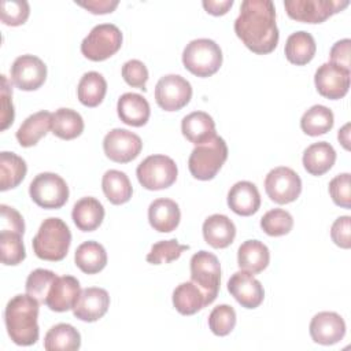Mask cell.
Here are the masks:
<instances>
[{
  "label": "cell",
  "instance_id": "obj_1",
  "mask_svg": "<svg viewBox=\"0 0 351 351\" xmlns=\"http://www.w3.org/2000/svg\"><path fill=\"white\" fill-rule=\"evenodd\" d=\"M234 33L254 53L266 55L274 51L280 34L273 1L244 0L234 21Z\"/></svg>",
  "mask_w": 351,
  "mask_h": 351
},
{
  "label": "cell",
  "instance_id": "obj_2",
  "mask_svg": "<svg viewBox=\"0 0 351 351\" xmlns=\"http://www.w3.org/2000/svg\"><path fill=\"white\" fill-rule=\"evenodd\" d=\"M40 302L26 295H16L8 300L4 310V322L10 339L18 346H33L38 340Z\"/></svg>",
  "mask_w": 351,
  "mask_h": 351
},
{
  "label": "cell",
  "instance_id": "obj_3",
  "mask_svg": "<svg viewBox=\"0 0 351 351\" xmlns=\"http://www.w3.org/2000/svg\"><path fill=\"white\" fill-rule=\"evenodd\" d=\"M71 244V233L66 222L60 218H47L33 237L34 254L44 261L58 262L64 259Z\"/></svg>",
  "mask_w": 351,
  "mask_h": 351
},
{
  "label": "cell",
  "instance_id": "obj_4",
  "mask_svg": "<svg viewBox=\"0 0 351 351\" xmlns=\"http://www.w3.org/2000/svg\"><path fill=\"white\" fill-rule=\"evenodd\" d=\"M228 159V145L219 136L196 145L188 159L191 174L200 181L213 180Z\"/></svg>",
  "mask_w": 351,
  "mask_h": 351
},
{
  "label": "cell",
  "instance_id": "obj_5",
  "mask_svg": "<svg viewBox=\"0 0 351 351\" xmlns=\"http://www.w3.org/2000/svg\"><path fill=\"white\" fill-rule=\"evenodd\" d=\"M185 69L196 77H210L215 74L222 64V51L219 45L210 38H196L186 44L182 52Z\"/></svg>",
  "mask_w": 351,
  "mask_h": 351
},
{
  "label": "cell",
  "instance_id": "obj_6",
  "mask_svg": "<svg viewBox=\"0 0 351 351\" xmlns=\"http://www.w3.org/2000/svg\"><path fill=\"white\" fill-rule=\"evenodd\" d=\"M138 182L148 191H160L171 186L178 176L176 162L166 155L147 156L136 169Z\"/></svg>",
  "mask_w": 351,
  "mask_h": 351
},
{
  "label": "cell",
  "instance_id": "obj_7",
  "mask_svg": "<svg viewBox=\"0 0 351 351\" xmlns=\"http://www.w3.org/2000/svg\"><path fill=\"white\" fill-rule=\"evenodd\" d=\"M122 33L112 23L96 25L81 43V52L93 62H101L119 51Z\"/></svg>",
  "mask_w": 351,
  "mask_h": 351
},
{
  "label": "cell",
  "instance_id": "obj_8",
  "mask_svg": "<svg viewBox=\"0 0 351 351\" xmlns=\"http://www.w3.org/2000/svg\"><path fill=\"white\" fill-rule=\"evenodd\" d=\"M32 200L43 208H60L69 199V186L66 181L55 173H40L29 185Z\"/></svg>",
  "mask_w": 351,
  "mask_h": 351
},
{
  "label": "cell",
  "instance_id": "obj_9",
  "mask_svg": "<svg viewBox=\"0 0 351 351\" xmlns=\"http://www.w3.org/2000/svg\"><path fill=\"white\" fill-rule=\"evenodd\" d=\"M191 281H193L206 295L211 304L219 291L221 265L218 258L208 251H199L191 258Z\"/></svg>",
  "mask_w": 351,
  "mask_h": 351
},
{
  "label": "cell",
  "instance_id": "obj_10",
  "mask_svg": "<svg viewBox=\"0 0 351 351\" xmlns=\"http://www.w3.org/2000/svg\"><path fill=\"white\" fill-rule=\"evenodd\" d=\"M348 0H287L285 11L289 18L304 23H321L330 15L344 10Z\"/></svg>",
  "mask_w": 351,
  "mask_h": 351
},
{
  "label": "cell",
  "instance_id": "obj_11",
  "mask_svg": "<svg viewBox=\"0 0 351 351\" xmlns=\"http://www.w3.org/2000/svg\"><path fill=\"white\" fill-rule=\"evenodd\" d=\"M265 191L274 203L288 204L299 197L302 180L291 167H274L265 178Z\"/></svg>",
  "mask_w": 351,
  "mask_h": 351
},
{
  "label": "cell",
  "instance_id": "obj_12",
  "mask_svg": "<svg viewBox=\"0 0 351 351\" xmlns=\"http://www.w3.org/2000/svg\"><path fill=\"white\" fill-rule=\"evenodd\" d=\"M192 97L189 81L178 74H167L159 78L155 86V100L165 111H178Z\"/></svg>",
  "mask_w": 351,
  "mask_h": 351
},
{
  "label": "cell",
  "instance_id": "obj_13",
  "mask_svg": "<svg viewBox=\"0 0 351 351\" xmlns=\"http://www.w3.org/2000/svg\"><path fill=\"white\" fill-rule=\"evenodd\" d=\"M103 149L110 160L117 163H128L140 155L143 141L136 133L128 129L117 128L104 136Z\"/></svg>",
  "mask_w": 351,
  "mask_h": 351
},
{
  "label": "cell",
  "instance_id": "obj_14",
  "mask_svg": "<svg viewBox=\"0 0 351 351\" xmlns=\"http://www.w3.org/2000/svg\"><path fill=\"white\" fill-rule=\"evenodd\" d=\"M10 73L11 81L16 88L21 90H36L45 82L47 66L34 55H21L14 60Z\"/></svg>",
  "mask_w": 351,
  "mask_h": 351
},
{
  "label": "cell",
  "instance_id": "obj_15",
  "mask_svg": "<svg viewBox=\"0 0 351 351\" xmlns=\"http://www.w3.org/2000/svg\"><path fill=\"white\" fill-rule=\"evenodd\" d=\"M350 70L328 62L317 69L314 84L321 96L337 100L347 95L350 88Z\"/></svg>",
  "mask_w": 351,
  "mask_h": 351
},
{
  "label": "cell",
  "instance_id": "obj_16",
  "mask_svg": "<svg viewBox=\"0 0 351 351\" xmlns=\"http://www.w3.org/2000/svg\"><path fill=\"white\" fill-rule=\"evenodd\" d=\"M229 293L244 308H256L265 299V291L259 280L252 273L240 270L232 274L228 281Z\"/></svg>",
  "mask_w": 351,
  "mask_h": 351
},
{
  "label": "cell",
  "instance_id": "obj_17",
  "mask_svg": "<svg viewBox=\"0 0 351 351\" xmlns=\"http://www.w3.org/2000/svg\"><path fill=\"white\" fill-rule=\"evenodd\" d=\"M308 329L314 343L332 346L344 337L346 322L337 313L321 311L311 318Z\"/></svg>",
  "mask_w": 351,
  "mask_h": 351
},
{
  "label": "cell",
  "instance_id": "obj_18",
  "mask_svg": "<svg viewBox=\"0 0 351 351\" xmlns=\"http://www.w3.org/2000/svg\"><path fill=\"white\" fill-rule=\"evenodd\" d=\"M110 307V295L106 289L90 287L81 291L73 314L75 318L85 322H95L100 319Z\"/></svg>",
  "mask_w": 351,
  "mask_h": 351
},
{
  "label": "cell",
  "instance_id": "obj_19",
  "mask_svg": "<svg viewBox=\"0 0 351 351\" xmlns=\"http://www.w3.org/2000/svg\"><path fill=\"white\" fill-rule=\"evenodd\" d=\"M81 293L80 281L73 276H62L56 277L53 281L45 304L49 307V310L56 313H63L73 310L75 306L78 296Z\"/></svg>",
  "mask_w": 351,
  "mask_h": 351
},
{
  "label": "cell",
  "instance_id": "obj_20",
  "mask_svg": "<svg viewBox=\"0 0 351 351\" xmlns=\"http://www.w3.org/2000/svg\"><path fill=\"white\" fill-rule=\"evenodd\" d=\"M228 206L241 217L255 214L261 207V195L255 184L250 181L236 182L228 192Z\"/></svg>",
  "mask_w": 351,
  "mask_h": 351
},
{
  "label": "cell",
  "instance_id": "obj_21",
  "mask_svg": "<svg viewBox=\"0 0 351 351\" xmlns=\"http://www.w3.org/2000/svg\"><path fill=\"white\" fill-rule=\"evenodd\" d=\"M119 119L129 126H144L151 115V108L145 97L138 93H123L117 103Z\"/></svg>",
  "mask_w": 351,
  "mask_h": 351
},
{
  "label": "cell",
  "instance_id": "obj_22",
  "mask_svg": "<svg viewBox=\"0 0 351 351\" xmlns=\"http://www.w3.org/2000/svg\"><path fill=\"white\" fill-rule=\"evenodd\" d=\"M181 219V213L178 204L167 197L155 199L148 207V221L149 225L160 232L169 233L173 232Z\"/></svg>",
  "mask_w": 351,
  "mask_h": 351
},
{
  "label": "cell",
  "instance_id": "obj_23",
  "mask_svg": "<svg viewBox=\"0 0 351 351\" xmlns=\"http://www.w3.org/2000/svg\"><path fill=\"white\" fill-rule=\"evenodd\" d=\"M203 237L213 248H226L236 237V226L229 217L213 214L203 222Z\"/></svg>",
  "mask_w": 351,
  "mask_h": 351
},
{
  "label": "cell",
  "instance_id": "obj_24",
  "mask_svg": "<svg viewBox=\"0 0 351 351\" xmlns=\"http://www.w3.org/2000/svg\"><path fill=\"white\" fill-rule=\"evenodd\" d=\"M181 132L184 137L195 145L207 143L215 133V122L211 115L204 111H193L182 118Z\"/></svg>",
  "mask_w": 351,
  "mask_h": 351
},
{
  "label": "cell",
  "instance_id": "obj_25",
  "mask_svg": "<svg viewBox=\"0 0 351 351\" xmlns=\"http://www.w3.org/2000/svg\"><path fill=\"white\" fill-rule=\"evenodd\" d=\"M52 129V114L49 111H38L29 115L16 130L18 143L27 148L33 147Z\"/></svg>",
  "mask_w": 351,
  "mask_h": 351
},
{
  "label": "cell",
  "instance_id": "obj_26",
  "mask_svg": "<svg viewBox=\"0 0 351 351\" xmlns=\"http://www.w3.org/2000/svg\"><path fill=\"white\" fill-rule=\"evenodd\" d=\"M71 217L80 230L93 232L104 219V207L96 197L86 196L75 202Z\"/></svg>",
  "mask_w": 351,
  "mask_h": 351
},
{
  "label": "cell",
  "instance_id": "obj_27",
  "mask_svg": "<svg viewBox=\"0 0 351 351\" xmlns=\"http://www.w3.org/2000/svg\"><path fill=\"white\" fill-rule=\"evenodd\" d=\"M303 166L311 176H322L332 169L336 162V151L326 141L308 145L303 152Z\"/></svg>",
  "mask_w": 351,
  "mask_h": 351
},
{
  "label": "cell",
  "instance_id": "obj_28",
  "mask_svg": "<svg viewBox=\"0 0 351 351\" xmlns=\"http://www.w3.org/2000/svg\"><path fill=\"white\" fill-rule=\"evenodd\" d=\"M270 262L269 248L259 240L244 241L237 251V265L241 270L258 274L263 271Z\"/></svg>",
  "mask_w": 351,
  "mask_h": 351
},
{
  "label": "cell",
  "instance_id": "obj_29",
  "mask_svg": "<svg viewBox=\"0 0 351 351\" xmlns=\"http://www.w3.org/2000/svg\"><path fill=\"white\" fill-rule=\"evenodd\" d=\"M173 306L182 315H192L208 306L204 292L193 282L185 281L173 291Z\"/></svg>",
  "mask_w": 351,
  "mask_h": 351
},
{
  "label": "cell",
  "instance_id": "obj_30",
  "mask_svg": "<svg viewBox=\"0 0 351 351\" xmlns=\"http://www.w3.org/2000/svg\"><path fill=\"white\" fill-rule=\"evenodd\" d=\"M317 51L314 37L304 30L292 33L285 41V58L296 66H304L313 60Z\"/></svg>",
  "mask_w": 351,
  "mask_h": 351
},
{
  "label": "cell",
  "instance_id": "obj_31",
  "mask_svg": "<svg viewBox=\"0 0 351 351\" xmlns=\"http://www.w3.org/2000/svg\"><path fill=\"white\" fill-rule=\"evenodd\" d=\"M77 267L86 274H96L107 265V252L97 241H84L80 244L74 254Z\"/></svg>",
  "mask_w": 351,
  "mask_h": 351
},
{
  "label": "cell",
  "instance_id": "obj_32",
  "mask_svg": "<svg viewBox=\"0 0 351 351\" xmlns=\"http://www.w3.org/2000/svg\"><path fill=\"white\" fill-rule=\"evenodd\" d=\"M81 347V335L70 324L53 325L44 337L47 351H74Z\"/></svg>",
  "mask_w": 351,
  "mask_h": 351
},
{
  "label": "cell",
  "instance_id": "obj_33",
  "mask_svg": "<svg viewBox=\"0 0 351 351\" xmlns=\"http://www.w3.org/2000/svg\"><path fill=\"white\" fill-rule=\"evenodd\" d=\"M101 188L110 203L119 206L130 200L133 186L129 177L119 170H107L101 178Z\"/></svg>",
  "mask_w": 351,
  "mask_h": 351
},
{
  "label": "cell",
  "instance_id": "obj_34",
  "mask_svg": "<svg viewBox=\"0 0 351 351\" xmlns=\"http://www.w3.org/2000/svg\"><path fill=\"white\" fill-rule=\"evenodd\" d=\"M107 92V82L97 71L85 73L77 86V96L81 104L86 107H97Z\"/></svg>",
  "mask_w": 351,
  "mask_h": 351
},
{
  "label": "cell",
  "instance_id": "obj_35",
  "mask_svg": "<svg viewBox=\"0 0 351 351\" xmlns=\"http://www.w3.org/2000/svg\"><path fill=\"white\" fill-rule=\"evenodd\" d=\"M27 171L26 162L14 152L3 151L0 154V189L8 191L16 188Z\"/></svg>",
  "mask_w": 351,
  "mask_h": 351
},
{
  "label": "cell",
  "instance_id": "obj_36",
  "mask_svg": "<svg viewBox=\"0 0 351 351\" xmlns=\"http://www.w3.org/2000/svg\"><path fill=\"white\" fill-rule=\"evenodd\" d=\"M335 123V117L330 108L315 104L310 107L300 118V128L308 136H321L328 133Z\"/></svg>",
  "mask_w": 351,
  "mask_h": 351
},
{
  "label": "cell",
  "instance_id": "obj_37",
  "mask_svg": "<svg viewBox=\"0 0 351 351\" xmlns=\"http://www.w3.org/2000/svg\"><path fill=\"white\" fill-rule=\"evenodd\" d=\"M84 132L82 117L71 108H59L52 114V133L62 140H73Z\"/></svg>",
  "mask_w": 351,
  "mask_h": 351
},
{
  "label": "cell",
  "instance_id": "obj_38",
  "mask_svg": "<svg viewBox=\"0 0 351 351\" xmlns=\"http://www.w3.org/2000/svg\"><path fill=\"white\" fill-rule=\"evenodd\" d=\"M22 236L23 234L16 232L0 230V251L3 265L15 266L26 258Z\"/></svg>",
  "mask_w": 351,
  "mask_h": 351
},
{
  "label": "cell",
  "instance_id": "obj_39",
  "mask_svg": "<svg viewBox=\"0 0 351 351\" xmlns=\"http://www.w3.org/2000/svg\"><path fill=\"white\" fill-rule=\"evenodd\" d=\"M261 228L269 236H284L292 230L293 218L287 210L273 208L261 218Z\"/></svg>",
  "mask_w": 351,
  "mask_h": 351
},
{
  "label": "cell",
  "instance_id": "obj_40",
  "mask_svg": "<svg viewBox=\"0 0 351 351\" xmlns=\"http://www.w3.org/2000/svg\"><path fill=\"white\" fill-rule=\"evenodd\" d=\"M56 274L47 269H36L33 270L26 280V293L37 299L40 303H45L48 292L56 280Z\"/></svg>",
  "mask_w": 351,
  "mask_h": 351
},
{
  "label": "cell",
  "instance_id": "obj_41",
  "mask_svg": "<svg viewBox=\"0 0 351 351\" xmlns=\"http://www.w3.org/2000/svg\"><path fill=\"white\" fill-rule=\"evenodd\" d=\"M189 250V245L180 244L176 239L162 240L155 243L151 247V251L147 255V262L152 265H162L177 261L184 251Z\"/></svg>",
  "mask_w": 351,
  "mask_h": 351
},
{
  "label": "cell",
  "instance_id": "obj_42",
  "mask_svg": "<svg viewBox=\"0 0 351 351\" xmlns=\"http://www.w3.org/2000/svg\"><path fill=\"white\" fill-rule=\"evenodd\" d=\"M236 326V311L229 304H219L208 315V328L217 336L229 335Z\"/></svg>",
  "mask_w": 351,
  "mask_h": 351
},
{
  "label": "cell",
  "instance_id": "obj_43",
  "mask_svg": "<svg viewBox=\"0 0 351 351\" xmlns=\"http://www.w3.org/2000/svg\"><path fill=\"white\" fill-rule=\"evenodd\" d=\"M30 14L29 3L25 0H3L0 3V18L4 25H23Z\"/></svg>",
  "mask_w": 351,
  "mask_h": 351
},
{
  "label": "cell",
  "instance_id": "obj_44",
  "mask_svg": "<svg viewBox=\"0 0 351 351\" xmlns=\"http://www.w3.org/2000/svg\"><path fill=\"white\" fill-rule=\"evenodd\" d=\"M121 73L128 85L133 88H138L143 92L147 90L145 84L148 81V69L141 60H137V59L128 60L126 63H123Z\"/></svg>",
  "mask_w": 351,
  "mask_h": 351
},
{
  "label": "cell",
  "instance_id": "obj_45",
  "mask_svg": "<svg viewBox=\"0 0 351 351\" xmlns=\"http://www.w3.org/2000/svg\"><path fill=\"white\" fill-rule=\"evenodd\" d=\"M329 195L335 204L350 208L351 207V192H350V173L337 174L329 182Z\"/></svg>",
  "mask_w": 351,
  "mask_h": 351
},
{
  "label": "cell",
  "instance_id": "obj_46",
  "mask_svg": "<svg viewBox=\"0 0 351 351\" xmlns=\"http://www.w3.org/2000/svg\"><path fill=\"white\" fill-rule=\"evenodd\" d=\"M350 232H351V217L350 215H343L339 217L332 228H330V237L332 241L339 245L340 248L348 250L351 247V237H350Z\"/></svg>",
  "mask_w": 351,
  "mask_h": 351
},
{
  "label": "cell",
  "instance_id": "obj_47",
  "mask_svg": "<svg viewBox=\"0 0 351 351\" xmlns=\"http://www.w3.org/2000/svg\"><path fill=\"white\" fill-rule=\"evenodd\" d=\"M1 130H5L14 122L15 111L12 106V89L8 85V80L5 75H1Z\"/></svg>",
  "mask_w": 351,
  "mask_h": 351
},
{
  "label": "cell",
  "instance_id": "obj_48",
  "mask_svg": "<svg viewBox=\"0 0 351 351\" xmlns=\"http://www.w3.org/2000/svg\"><path fill=\"white\" fill-rule=\"evenodd\" d=\"M0 214H1V219H0L1 230L16 232L21 234L25 233V221L15 208L7 204H0Z\"/></svg>",
  "mask_w": 351,
  "mask_h": 351
},
{
  "label": "cell",
  "instance_id": "obj_49",
  "mask_svg": "<svg viewBox=\"0 0 351 351\" xmlns=\"http://www.w3.org/2000/svg\"><path fill=\"white\" fill-rule=\"evenodd\" d=\"M350 48H351V40L350 38H343L337 43L333 44V47L330 48V62L336 66H340L343 69L350 70Z\"/></svg>",
  "mask_w": 351,
  "mask_h": 351
},
{
  "label": "cell",
  "instance_id": "obj_50",
  "mask_svg": "<svg viewBox=\"0 0 351 351\" xmlns=\"http://www.w3.org/2000/svg\"><path fill=\"white\" fill-rule=\"evenodd\" d=\"M75 4L80 7H84L92 14H108L112 12L119 1L118 0H85V1H77Z\"/></svg>",
  "mask_w": 351,
  "mask_h": 351
},
{
  "label": "cell",
  "instance_id": "obj_51",
  "mask_svg": "<svg viewBox=\"0 0 351 351\" xmlns=\"http://www.w3.org/2000/svg\"><path fill=\"white\" fill-rule=\"evenodd\" d=\"M202 4L208 14L219 16L229 11L233 5V0H204Z\"/></svg>",
  "mask_w": 351,
  "mask_h": 351
},
{
  "label": "cell",
  "instance_id": "obj_52",
  "mask_svg": "<svg viewBox=\"0 0 351 351\" xmlns=\"http://www.w3.org/2000/svg\"><path fill=\"white\" fill-rule=\"evenodd\" d=\"M337 138L346 149H350V123H346L337 133Z\"/></svg>",
  "mask_w": 351,
  "mask_h": 351
}]
</instances>
